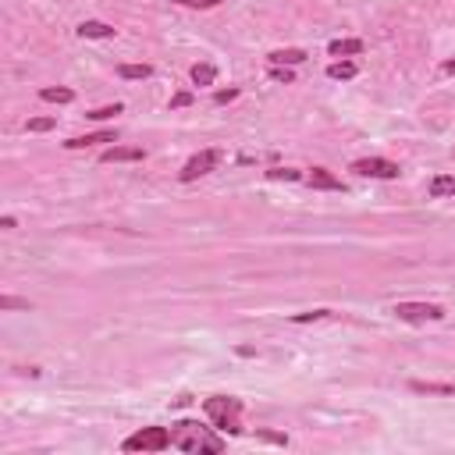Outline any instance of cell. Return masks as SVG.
<instances>
[{"label":"cell","mask_w":455,"mask_h":455,"mask_svg":"<svg viewBox=\"0 0 455 455\" xmlns=\"http://www.w3.org/2000/svg\"><path fill=\"white\" fill-rule=\"evenodd\" d=\"M430 196H434V199L455 196V174H437V178L430 181Z\"/></svg>","instance_id":"cell-13"},{"label":"cell","mask_w":455,"mask_h":455,"mask_svg":"<svg viewBox=\"0 0 455 455\" xmlns=\"http://www.w3.org/2000/svg\"><path fill=\"white\" fill-rule=\"evenodd\" d=\"M192 103V93H178V96H171V107H189Z\"/></svg>","instance_id":"cell-26"},{"label":"cell","mask_w":455,"mask_h":455,"mask_svg":"<svg viewBox=\"0 0 455 455\" xmlns=\"http://www.w3.org/2000/svg\"><path fill=\"white\" fill-rule=\"evenodd\" d=\"M142 157H146L142 146H114V150H107L100 160H103V164H125V160H142Z\"/></svg>","instance_id":"cell-7"},{"label":"cell","mask_w":455,"mask_h":455,"mask_svg":"<svg viewBox=\"0 0 455 455\" xmlns=\"http://www.w3.org/2000/svg\"><path fill=\"white\" fill-rule=\"evenodd\" d=\"M267 178H271V181H299L303 174H299V171H292V167H271V171H267Z\"/></svg>","instance_id":"cell-19"},{"label":"cell","mask_w":455,"mask_h":455,"mask_svg":"<svg viewBox=\"0 0 455 455\" xmlns=\"http://www.w3.org/2000/svg\"><path fill=\"white\" fill-rule=\"evenodd\" d=\"M220 150H203V153H196L185 167H181V181H196V178H203V174H210L217 164H220Z\"/></svg>","instance_id":"cell-5"},{"label":"cell","mask_w":455,"mask_h":455,"mask_svg":"<svg viewBox=\"0 0 455 455\" xmlns=\"http://www.w3.org/2000/svg\"><path fill=\"white\" fill-rule=\"evenodd\" d=\"M121 448L125 451H164V448H171V430H164V427H142L132 437H125Z\"/></svg>","instance_id":"cell-3"},{"label":"cell","mask_w":455,"mask_h":455,"mask_svg":"<svg viewBox=\"0 0 455 455\" xmlns=\"http://www.w3.org/2000/svg\"><path fill=\"white\" fill-rule=\"evenodd\" d=\"M54 128V118H33L29 121V132H50Z\"/></svg>","instance_id":"cell-23"},{"label":"cell","mask_w":455,"mask_h":455,"mask_svg":"<svg viewBox=\"0 0 455 455\" xmlns=\"http://www.w3.org/2000/svg\"><path fill=\"white\" fill-rule=\"evenodd\" d=\"M171 444L189 455H217L224 451V437H217L210 427H199L196 420H181L171 427Z\"/></svg>","instance_id":"cell-1"},{"label":"cell","mask_w":455,"mask_h":455,"mask_svg":"<svg viewBox=\"0 0 455 455\" xmlns=\"http://www.w3.org/2000/svg\"><path fill=\"white\" fill-rule=\"evenodd\" d=\"M79 36H82V40H111V36H114V26H103V22H82V26H79Z\"/></svg>","instance_id":"cell-11"},{"label":"cell","mask_w":455,"mask_h":455,"mask_svg":"<svg viewBox=\"0 0 455 455\" xmlns=\"http://www.w3.org/2000/svg\"><path fill=\"white\" fill-rule=\"evenodd\" d=\"M327 50H331V57H352V54H363V43L359 40H335Z\"/></svg>","instance_id":"cell-14"},{"label":"cell","mask_w":455,"mask_h":455,"mask_svg":"<svg viewBox=\"0 0 455 455\" xmlns=\"http://www.w3.org/2000/svg\"><path fill=\"white\" fill-rule=\"evenodd\" d=\"M40 100H47V103H72L75 100V93L72 89H40Z\"/></svg>","instance_id":"cell-15"},{"label":"cell","mask_w":455,"mask_h":455,"mask_svg":"<svg viewBox=\"0 0 455 455\" xmlns=\"http://www.w3.org/2000/svg\"><path fill=\"white\" fill-rule=\"evenodd\" d=\"M271 79H274V82H285V86H288V82H292L296 75H292V68H271Z\"/></svg>","instance_id":"cell-24"},{"label":"cell","mask_w":455,"mask_h":455,"mask_svg":"<svg viewBox=\"0 0 455 455\" xmlns=\"http://www.w3.org/2000/svg\"><path fill=\"white\" fill-rule=\"evenodd\" d=\"M118 75L121 79H150V64H121Z\"/></svg>","instance_id":"cell-17"},{"label":"cell","mask_w":455,"mask_h":455,"mask_svg":"<svg viewBox=\"0 0 455 455\" xmlns=\"http://www.w3.org/2000/svg\"><path fill=\"white\" fill-rule=\"evenodd\" d=\"M359 75V64L356 61H335L331 68H327V79H338V82H349V79H356Z\"/></svg>","instance_id":"cell-12"},{"label":"cell","mask_w":455,"mask_h":455,"mask_svg":"<svg viewBox=\"0 0 455 455\" xmlns=\"http://www.w3.org/2000/svg\"><path fill=\"white\" fill-rule=\"evenodd\" d=\"M352 171L363 174V178H398V164L381 160V157H363V160L352 164Z\"/></svg>","instance_id":"cell-6"},{"label":"cell","mask_w":455,"mask_h":455,"mask_svg":"<svg viewBox=\"0 0 455 455\" xmlns=\"http://www.w3.org/2000/svg\"><path fill=\"white\" fill-rule=\"evenodd\" d=\"M395 317L398 320H409V324H427V320H441L444 310L434 306V303H398L395 306Z\"/></svg>","instance_id":"cell-4"},{"label":"cell","mask_w":455,"mask_h":455,"mask_svg":"<svg viewBox=\"0 0 455 455\" xmlns=\"http://www.w3.org/2000/svg\"><path fill=\"white\" fill-rule=\"evenodd\" d=\"M96 142H118V132H93V135H79V139H68L64 146L68 150H86V146H96Z\"/></svg>","instance_id":"cell-8"},{"label":"cell","mask_w":455,"mask_h":455,"mask_svg":"<svg viewBox=\"0 0 455 455\" xmlns=\"http://www.w3.org/2000/svg\"><path fill=\"white\" fill-rule=\"evenodd\" d=\"M0 310H29V299H18V296H0Z\"/></svg>","instance_id":"cell-20"},{"label":"cell","mask_w":455,"mask_h":455,"mask_svg":"<svg viewBox=\"0 0 455 455\" xmlns=\"http://www.w3.org/2000/svg\"><path fill=\"white\" fill-rule=\"evenodd\" d=\"M206 416L217 430H228V434H239L242 430V402L232 398V395H213L206 398Z\"/></svg>","instance_id":"cell-2"},{"label":"cell","mask_w":455,"mask_h":455,"mask_svg":"<svg viewBox=\"0 0 455 455\" xmlns=\"http://www.w3.org/2000/svg\"><path fill=\"white\" fill-rule=\"evenodd\" d=\"M267 61H271V68H292V64H303L306 61V50H296V47L292 50H274Z\"/></svg>","instance_id":"cell-9"},{"label":"cell","mask_w":455,"mask_h":455,"mask_svg":"<svg viewBox=\"0 0 455 455\" xmlns=\"http://www.w3.org/2000/svg\"><path fill=\"white\" fill-rule=\"evenodd\" d=\"M444 72H448V75H455V57H451V61H444Z\"/></svg>","instance_id":"cell-28"},{"label":"cell","mask_w":455,"mask_h":455,"mask_svg":"<svg viewBox=\"0 0 455 455\" xmlns=\"http://www.w3.org/2000/svg\"><path fill=\"white\" fill-rule=\"evenodd\" d=\"M114 114H121V103H114V107H100V111H89L86 118H93V121H107V118H114Z\"/></svg>","instance_id":"cell-21"},{"label":"cell","mask_w":455,"mask_h":455,"mask_svg":"<svg viewBox=\"0 0 455 455\" xmlns=\"http://www.w3.org/2000/svg\"><path fill=\"white\" fill-rule=\"evenodd\" d=\"M324 317H331V310H310V313H296L292 320H296V324H310V320H324Z\"/></svg>","instance_id":"cell-22"},{"label":"cell","mask_w":455,"mask_h":455,"mask_svg":"<svg viewBox=\"0 0 455 455\" xmlns=\"http://www.w3.org/2000/svg\"><path fill=\"white\" fill-rule=\"evenodd\" d=\"M412 391H420V395H455V384H423V381H412Z\"/></svg>","instance_id":"cell-16"},{"label":"cell","mask_w":455,"mask_h":455,"mask_svg":"<svg viewBox=\"0 0 455 455\" xmlns=\"http://www.w3.org/2000/svg\"><path fill=\"white\" fill-rule=\"evenodd\" d=\"M310 185H313V189H345L342 178L331 174L327 167H313V171H310Z\"/></svg>","instance_id":"cell-10"},{"label":"cell","mask_w":455,"mask_h":455,"mask_svg":"<svg viewBox=\"0 0 455 455\" xmlns=\"http://www.w3.org/2000/svg\"><path fill=\"white\" fill-rule=\"evenodd\" d=\"M235 96H239V89H220L213 100H217V103H228V100H235Z\"/></svg>","instance_id":"cell-27"},{"label":"cell","mask_w":455,"mask_h":455,"mask_svg":"<svg viewBox=\"0 0 455 455\" xmlns=\"http://www.w3.org/2000/svg\"><path fill=\"white\" fill-rule=\"evenodd\" d=\"M178 4H185V8H213L217 0H178Z\"/></svg>","instance_id":"cell-25"},{"label":"cell","mask_w":455,"mask_h":455,"mask_svg":"<svg viewBox=\"0 0 455 455\" xmlns=\"http://www.w3.org/2000/svg\"><path fill=\"white\" fill-rule=\"evenodd\" d=\"M213 75H217L213 64H196V68H192V82H196V86H210Z\"/></svg>","instance_id":"cell-18"}]
</instances>
